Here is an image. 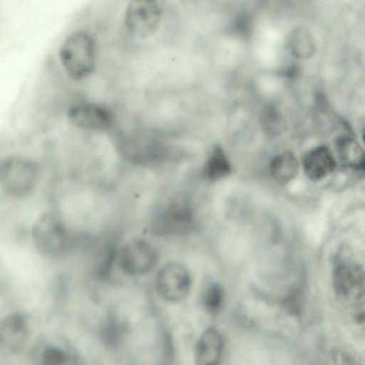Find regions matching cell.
Returning <instances> with one entry per match:
<instances>
[{
    "instance_id": "cell-1",
    "label": "cell",
    "mask_w": 365,
    "mask_h": 365,
    "mask_svg": "<svg viewBox=\"0 0 365 365\" xmlns=\"http://www.w3.org/2000/svg\"><path fill=\"white\" fill-rule=\"evenodd\" d=\"M59 59L66 74L82 80L93 71L96 60V42L91 34L78 30L70 34L59 49Z\"/></svg>"
},
{
    "instance_id": "cell-2",
    "label": "cell",
    "mask_w": 365,
    "mask_h": 365,
    "mask_svg": "<svg viewBox=\"0 0 365 365\" xmlns=\"http://www.w3.org/2000/svg\"><path fill=\"white\" fill-rule=\"evenodd\" d=\"M38 179V166L27 158L12 155L0 162V188L11 197H27L36 187Z\"/></svg>"
},
{
    "instance_id": "cell-3",
    "label": "cell",
    "mask_w": 365,
    "mask_h": 365,
    "mask_svg": "<svg viewBox=\"0 0 365 365\" xmlns=\"http://www.w3.org/2000/svg\"><path fill=\"white\" fill-rule=\"evenodd\" d=\"M34 247L46 257L56 258L68 248L70 234L62 217L55 211H46L36 220L31 230Z\"/></svg>"
},
{
    "instance_id": "cell-4",
    "label": "cell",
    "mask_w": 365,
    "mask_h": 365,
    "mask_svg": "<svg viewBox=\"0 0 365 365\" xmlns=\"http://www.w3.org/2000/svg\"><path fill=\"white\" fill-rule=\"evenodd\" d=\"M194 226V212L188 197L178 195L170 199L157 212L152 230L160 236H175L190 232Z\"/></svg>"
},
{
    "instance_id": "cell-5",
    "label": "cell",
    "mask_w": 365,
    "mask_h": 365,
    "mask_svg": "<svg viewBox=\"0 0 365 365\" xmlns=\"http://www.w3.org/2000/svg\"><path fill=\"white\" fill-rule=\"evenodd\" d=\"M162 17V9L153 0H134L125 9L124 23L130 34L138 38H147L158 29Z\"/></svg>"
},
{
    "instance_id": "cell-6",
    "label": "cell",
    "mask_w": 365,
    "mask_h": 365,
    "mask_svg": "<svg viewBox=\"0 0 365 365\" xmlns=\"http://www.w3.org/2000/svg\"><path fill=\"white\" fill-rule=\"evenodd\" d=\"M192 280L187 268L178 262H168L158 272L155 278L158 294L165 301L178 303L186 299Z\"/></svg>"
},
{
    "instance_id": "cell-7",
    "label": "cell",
    "mask_w": 365,
    "mask_h": 365,
    "mask_svg": "<svg viewBox=\"0 0 365 365\" xmlns=\"http://www.w3.org/2000/svg\"><path fill=\"white\" fill-rule=\"evenodd\" d=\"M158 261L155 250L143 240H133L121 249L118 262L127 274L138 276L151 271Z\"/></svg>"
},
{
    "instance_id": "cell-8",
    "label": "cell",
    "mask_w": 365,
    "mask_h": 365,
    "mask_svg": "<svg viewBox=\"0 0 365 365\" xmlns=\"http://www.w3.org/2000/svg\"><path fill=\"white\" fill-rule=\"evenodd\" d=\"M68 119L73 126L91 131H104L112 125L110 112L105 107L92 103H81L72 106L68 111Z\"/></svg>"
},
{
    "instance_id": "cell-9",
    "label": "cell",
    "mask_w": 365,
    "mask_h": 365,
    "mask_svg": "<svg viewBox=\"0 0 365 365\" xmlns=\"http://www.w3.org/2000/svg\"><path fill=\"white\" fill-rule=\"evenodd\" d=\"M29 337V324L20 313L11 314L0 322V351L15 354L25 346Z\"/></svg>"
},
{
    "instance_id": "cell-10",
    "label": "cell",
    "mask_w": 365,
    "mask_h": 365,
    "mask_svg": "<svg viewBox=\"0 0 365 365\" xmlns=\"http://www.w3.org/2000/svg\"><path fill=\"white\" fill-rule=\"evenodd\" d=\"M362 267L355 263L343 262L333 273V287L340 298L359 299L364 294V277Z\"/></svg>"
},
{
    "instance_id": "cell-11",
    "label": "cell",
    "mask_w": 365,
    "mask_h": 365,
    "mask_svg": "<svg viewBox=\"0 0 365 365\" xmlns=\"http://www.w3.org/2000/svg\"><path fill=\"white\" fill-rule=\"evenodd\" d=\"M223 349L224 341L220 332L214 327L207 329L196 344L195 365H220Z\"/></svg>"
},
{
    "instance_id": "cell-12",
    "label": "cell",
    "mask_w": 365,
    "mask_h": 365,
    "mask_svg": "<svg viewBox=\"0 0 365 365\" xmlns=\"http://www.w3.org/2000/svg\"><path fill=\"white\" fill-rule=\"evenodd\" d=\"M306 175L312 180H321L331 174L336 168L335 160L330 150L325 145L317 146L309 150L303 159Z\"/></svg>"
},
{
    "instance_id": "cell-13",
    "label": "cell",
    "mask_w": 365,
    "mask_h": 365,
    "mask_svg": "<svg viewBox=\"0 0 365 365\" xmlns=\"http://www.w3.org/2000/svg\"><path fill=\"white\" fill-rule=\"evenodd\" d=\"M335 146L341 163L346 168L363 170L365 165L364 153L359 143L349 135L336 138Z\"/></svg>"
},
{
    "instance_id": "cell-14",
    "label": "cell",
    "mask_w": 365,
    "mask_h": 365,
    "mask_svg": "<svg viewBox=\"0 0 365 365\" xmlns=\"http://www.w3.org/2000/svg\"><path fill=\"white\" fill-rule=\"evenodd\" d=\"M288 47L291 53L297 58L307 59L315 52V40L312 32L303 26L292 29L288 36Z\"/></svg>"
},
{
    "instance_id": "cell-15",
    "label": "cell",
    "mask_w": 365,
    "mask_h": 365,
    "mask_svg": "<svg viewBox=\"0 0 365 365\" xmlns=\"http://www.w3.org/2000/svg\"><path fill=\"white\" fill-rule=\"evenodd\" d=\"M299 168V163L294 155L285 151L273 158L270 163V173L278 183L284 185L296 177Z\"/></svg>"
},
{
    "instance_id": "cell-16",
    "label": "cell",
    "mask_w": 365,
    "mask_h": 365,
    "mask_svg": "<svg viewBox=\"0 0 365 365\" xmlns=\"http://www.w3.org/2000/svg\"><path fill=\"white\" fill-rule=\"evenodd\" d=\"M231 170V166L223 149L215 145L205 165L203 174L209 180H219L227 175Z\"/></svg>"
},
{
    "instance_id": "cell-17",
    "label": "cell",
    "mask_w": 365,
    "mask_h": 365,
    "mask_svg": "<svg viewBox=\"0 0 365 365\" xmlns=\"http://www.w3.org/2000/svg\"><path fill=\"white\" fill-rule=\"evenodd\" d=\"M260 124L264 133L269 137L279 135L285 128L279 110L272 105H266L260 113Z\"/></svg>"
},
{
    "instance_id": "cell-18",
    "label": "cell",
    "mask_w": 365,
    "mask_h": 365,
    "mask_svg": "<svg viewBox=\"0 0 365 365\" xmlns=\"http://www.w3.org/2000/svg\"><path fill=\"white\" fill-rule=\"evenodd\" d=\"M224 300L222 287L216 283L210 284L202 295V305L205 311L212 315L217 314L221 309Z\"/></svg>"
},
{
    "instance_id": "cell-19",
    "label": "cell",
    "mask_w": 365,
    "mask_h": 365,
    "mask_svg": "<svg viewBox=\"0 0 365 365\" xmlns=\"http://www.w3.org/2000/svg\"><path fill=\"white\" fill-rule=\"evenodd\" d=\"M67 356L61 349L47 345L40 354L39 365H64Z\"/></svg>"
}]
</instances>
